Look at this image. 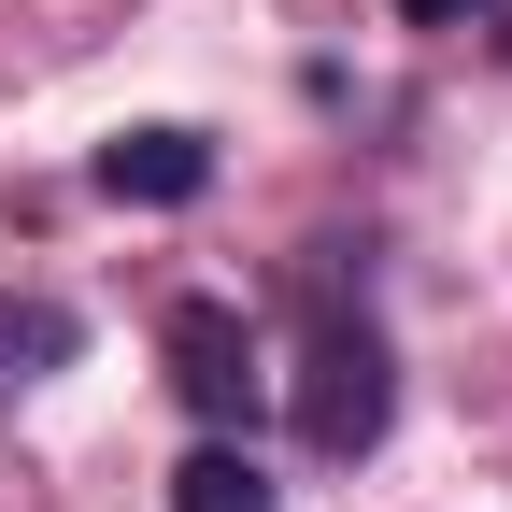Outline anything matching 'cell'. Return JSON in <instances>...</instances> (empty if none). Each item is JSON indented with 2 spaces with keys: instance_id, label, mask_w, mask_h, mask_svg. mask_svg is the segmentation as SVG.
<instances>
[{
  "instance_id": "cell-6",
  "label": "cell",
  "mask_w": 512,
  "mask_h": 512,
  "mask_svg": "<svg viewBox=\"0 0 512 512\" xmlns=\"http://www.w3.org/2000/svg\"><path fill=\"white\" fill-rule=\"evenodd\" d=\"M399 15H413V29H456V15H484V0H399Z\"/></svg>"
},
{
  "instance_id": "cell-5",
  "label": "cell",
  "mask_w": 512,
  "mask_h": 512,
  "mask_svg": "<svg viewBox=\"0 0 512 512\" xmlns=\"http://www.w3.org/2000/svg\"><path fill=\"white\" fill-rule=\"evenodd\" d=\"M171 512H271V470H256V456H242V441L214 427V441H200V456H185V470H171Z\"/></svg>"
},
{
  "instance_id": "cell-2",
  "label": "cell",
  "mask_w": 512,
  "mask_h": 512,
  "mask_svg": "<svg viewBox=\"0 0 512 512\" xmlns=\"http://www.w3.org/2000/svg\"><path fill=\"white\" fill-rule=\"evenodd\" d=\"M157 356H171V399L200 427H242L256 413V328H242V299H171Z\"/></svg>"
},
{
  "instance_id": "cell-7",
  "label": "cell",
  "mask_w": 512,
  "mask_h": 512,
  "mask_svg": "<svg viewBox=\"0 0 512 512\" xmlns=\"http://www.w3.org/2000/svg\"><path fill=\"white\" fill-rule=\"evenodd\" d=\"M484 29H498V57H512V0H484Z\"/></svg>"
},
{
  "instance_id": "cell-3",
  "label": "cell",
  "mask_w": 512,
  "mask_h": 512,
  "mask_svg": "<svg viewBox=\"0 0 512 512\" xmlns=\"http://www.w3.org/2000/svg\"><path fill=\"white\" fill-rule=\"evenodd\" d=\"M86 185H100V200H128V214H185V200H200V185H214V143H200V128H114V143L86 157Z\"/></svg>"
},
{
  "instance_id": "cell-1",
  "label": "cell",
  "mask_w": 512,
  "mask_h": 512,
  "mask_svg": "<svg viewBox=\"0 0 512 512\" xmlns=\"http://www.w3.org/2000/svg\"><path fill=\"white\" fill-rule=\"evenodd\" d=\"M384 427H399V342H384L342 285H313V328H299V441L356 470Z\"/></svg>"
},
{
  "instance_id": "cell-4",
  "label": "cell",
  "mask_w": 512,
  "mask_h": 512,
  "mask_svg": "<svg viewBox=\"0 0 512 512\" xmlns=\"http://www.w3.org/2000/svg\"><path fill=\"white\" fill-rule=\"evenodd\" d=\"M72 356H86V313H72V299H43V285L15 299V285H0V399L43 384V370H72Z\"/></svg>"
}]
</instances>
